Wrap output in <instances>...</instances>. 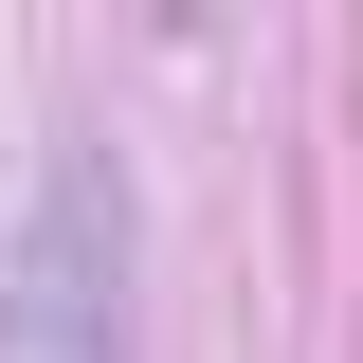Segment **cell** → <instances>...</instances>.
<instances>
[{
	"label": "cell",
	"mask_w": 363,
	"mask_h": 363,
	"mask_svg": "<svg viewBox=\"0 0 363 363\" xmlns=\"http://www.w3.org/2000/svg\"><path fill=\"white\" fill-rule=\"evenodd\" d=\"M0 363H128V182L55 164L37 218H18V272H0Z\"/></svg>",
	"instance_id": "cell-1"
}]
</instances>
